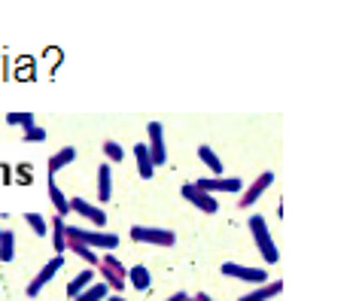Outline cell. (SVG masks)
Instances as JSON below:
<instances>
[{"instance_id": "83f0119b", "label": "cell", "mask_w": 359, "mask_h": 301, "mask_svg": "<svg viewBox=\"0 0 359 301\" xmlns=\"http://www.w3.org/2000/svg\"><path fill=\"white\" fill-rule=\"evenodd\" d=\"M186 298H189V295H186V292H174V295H168L165 301H186Z\"/></svg>"}, {"instance_id": "3957f363", "label": "cell", "mask_w": 359, "mask_h": 301, "mask_svg": "<svg viewBox=\"0 0 359 301\" xmlns=\"http://www.w3.org/2000/svg\"><path fill=\"white\" fill-rule=\"evenodd\" d=\"M97 274H101V283L107 289H113L116 295H119V292L128 286V268H125V265L116 259L113 253H104L101 255V262H97Z\"/></svg>"}, {"instance_id": "8992f818", "label": "cell", "mask_w": 359, "mask_h": 301, "mask_svg": "<svg viewBox=\"0 0 359 301\" xmlns=\"http://www.w3.org/2000/svg\"><path fill=\"white\" fill-rule=\"evenodd\" d=\"M222 274L231 280H244V283H256V286H262L271 277H268L265 268H250V265H238V262H226L222 265Z\"/></svg>"}, {"instance_id": "484cf974", "label": "cell", "mask_w": 359, "mask_h": 301, "mask_svg": "<svg viewBox=\"0 0 359 301\" xmlns=\"http://www.w3.org/2000/svg\"><path fill=\"white\" fill-rule=\"evenodd\" d=\"M22 137H25V144H43L49 134H46V128H43V125H31V128H25Z\"/></svg>"}, {"instance_id": "ffe728a7", "label": "cell", "mask_w": 359, "mask_h": 301, "mask_svg": "<svg viewBox=\"0 0 359 301\" xmlns=\"http://www.w3.org/2000/svg\"><path fill=\"white\" fill-rule=\"evenodd\" d=\"M67 253H74L79 255L86 265H92V268H97V262H101V255H97L92 246H86V244H76V241H67Z\"/></svg>"}, {"instance_id": "5b68a950", "label": "cell", "mask_w": 359, "mask_h": 301, "mask_svg": "<svg viewBox=\"0 0 359 301\" xmlns=\"http://www.w3.org/2000/svg\"><path fill=\"white\" fill-rule=\"evenodd\" d=\"M201 192H208L217 198V192H226V195H241L244 192V183L238 176H204V180H195Z\"/></svg>"}, {"instance_id": "2e32d148", "label": "cell", "mask_w": 359, "mask_h": 301, "mask_svg": "<svg viewBox=\"0 0 359 301\" xmlns=\"http://www.w3.org/2000/svg\"><path fill=\"white\" fill-rule=\"evenodd\" d=\"M134 158H137V171H140L143 180H152V176H156V164H152V158H149L147 144L134 146Z\"/></svg>"}, {"instance_id": "7402d4cb", "label": "cell", "mask_w": 359, "mask_h": 301, "mask_svg": "<svg viewBox=\"0 0 359 301\" xmlns=\"http://www.w3.org/2000/svg\"><path fill=\"white\" fill-rule=\"evenodd\" d=\"M198 158H201V162L210 167L213 176H219V174H222V162H219V155L213 153V149H210L208 144H201V146H198Z\"/></svg>"}, {"instance_id": "6da1fadb", "label": "cell", "mask_w": 359, "mask_h": 301, "mask_svg": "<svg viewBox=\"0 0 359 301\" xmlns=\"http://www.w3.org/2000/svg\"><path fill=\"white\" fill-rule=\"evenodd\" d=\"M247 228H250V234H253V244H256V250L262 253L265 265H274V262H280V253H277V244H274L271 232H268V223H265V216L253 214V216H250V223H247Z\"/></svg>"}, {"instance_id": "f1b7e54d", "label": "cell", "mask_w": 359, "mask_h": 301, "mask_svg": "<svg viewBox=\"0 0 359 301\" xmlns=\"http://www.w3.org/2000/svg\"><path fill=\"white\" fill-rule=\"evenodd\" d=\"M104 301H128V298H122V295H116V292H110V295H107Z\"/></svg>"}, {"instance_id": "ba28073f", "label": "cell", "mask_w": 359, "mask_h": 301, "mask_svg": "<svg viewBox=\"0 0 359 301\" xmlns=\"http://www.w3.org/2000/svg\"><path fill=\"white\" fill-rule=\"evenodd\" d=\"M147 137H149L147 149H149V158H152V164H156V167H161V164L168 162V146H165V128H161L158 122H149V125H147Z\"/></svg>"}, {"instance_id": "8fae6325", "label": "cell", "mask_w": 359, "mask_h": 301, "mask_svg": "<svg viewBox=\"0 0 359 301\" xmlns=\"http://www.w3.org/2000/svg\"><path fill=\"white\" fill-rule=\"evenodd\" d=\"M70 214H79L83 219H88L95 228H104L107 225V214L101 207H95L92 201H86V198H70Z\"/></svg>"}, {"instance_id": "e0dca14e", "label": "cell", "mask_w": 359, "mask_h": 301, "mask_svg": "<svg viewBox=\"0 0 359 301\" xmlns=\"http://www.w3.org/2000/svg\"><path fill=\"white\" fill-rule=\"evenodd\" d=\"M92 283H95V268H86V271H79L76 277L67 283V295H70V298H76L79 292H83V289H88V286H92Z\"/></svg>"}, {"instance_id": "7a4b0ae2", "label": "cell", "mask_w": 359, "mask_h": 301, "mask_svg": "<svg viewBox=\"0 0 359 301\" xmlns=\"http://www.w3.org/2000/svg\"><path fill=\"white\" fill-rule=\"evenodd\" d=\"M67 241H76V244H86L97 253H113L119 246V237L113 232H92V228H76V225H67Z\"/></svg>"}, {"instance_id": "5bb4252c", "label": "cell", "mask_w": 359, "mask_h": 301, "mask_svg": "<svg viewBox=\"0 0 359 301\" xmlns=\"http://www.w3.org/2000/svg\"><path fill=\"white\" fill-rule=\"evenodd\" d=\"M49 232H52V244H55V253H67V223L61 216L49 219Z\"/></svg>"}, {"instance_id": "52a82bcc", "label": "cell", "mask_w": 359, "mask_h": 301, "mask_svg": "<svg viewBox=\"0 0 359 301\" xmlns=\"http://www.w3.org/2000/svg\"><path fill=\"white\" fill-rule=\"evenodd\" d=\"M180 195H183V198L189 201V204L198 207L201 214H217V210H219V201L213 198V195L201 192L195 183H183V186H180Z\"/></svg>"}, {"instance_id": "9c48e42d", "label": "cell", "mask_w": 359, "mask_h": 301, "mask_svg": "<svg viewBox=\"0 0 359 301\" xmlns=\"http://www.w3.org/2000/svg\"><path fill=\"white\" fill-rule=\"evenodd\" d=\"M271 183H274V174H271V171H262V174H259L256 180H253V183L247 186L244 192L238 195V207H253L256 201L262 198V192H265V189H268V186H271Z\"/></svg>"}, {"instance_id": "d6986e66", "label": "cell", "mask_w": 359, "mask_h": 301, "mask_svg": "<svg viewBox=\"0 0 359 301\" xmlns=\"http://www.w3.org/2000/svg\"><path fill=\"white\" fill-rule=\"evenodd\" d=\"M128 283L137 292H147L149 286H152V277H149V268L147 265H134V268L128 271Z\"/></svg>"}, {"instance_id": "ac0fdd59", "label": "cell", "mask_w": 359, "mask_h": 301, "mask_svg": "<svg viewBox=\"0 0 359 301\" xmlns=\"http://www.w3.org/2000/svg\"><path fill=\"white\" fill-rule=\"evenodd\" d=\"M74 158H76V146H65V149H58V153L49 158V176H55V174L61 171V167H67L70 162H74Z\"/></svg>"}, {"instance_id": "f546056e", "label": "cell", "mask_w": 359, "mask_h": 301, "mask_svg": "<svg viewBox=\"0 0 359 301\" xmlns=\"http://www.w3.org/2000/svg\"><path fill=\"white\" fill-rule=\"evenodd\" d=\"M0 232H4V228H0Z\"/></svg>"}, {"instance_id": "4fadbf2b", "label": "cell", "mask_w": 359, "mask_h": 301, "mask_svg": "<svg viewBox=\"0 0 359 301\" xmlns=\"http://www.w3.org/2000/svg\"><path fill=\"white\" fill-rule=\"evenodd\" d=\"M110 198H113V171L110 164H101L97 167V201L107 204Z\"/></svg>"}, {"instance_id": "30bf717a", "label": "cell", "mask_w": 359, "mask_h": 301, "mask_svg": "<svg viewBox=\"0 0 359 301\" xmlns=\"http://www.w3.org/2000/svg\"><path fill=\"white\" fill-rule=\"evenodd\" d=\"M61 268H65V255H55V259H49L46 265H43V271H40L37 277H34V280L28 283V295H31V298H37L40 292H43V286H46V283H49L52 277H55V274H58Z\"/></svg>"}, {"instance_id": "d4e9b609", "label": "cell", "mask_w": 359, "mask_h": 301, "mask_svg": "<svg viewBox=\"0 0 359 301\" xmlns=\"http://www.w3.org/2000/svg\"><path fill=\"white\" fill-rule=\"evenodd\" d=\"M6 122H10V125H19V128L37 125V122H34V113H6Z\"/></svg>"}, {"instance_id": "7c38bea8", "label": "cell", "mask_w": 359, "mask_h": 301, "mask_svg": "<svg viewBox=\"0 0 359 301\" xmlns=\"http://www.w3.org/2000/svg\"><path fill=\"white\" fill-rule=\"evenodd\" d=\"M280 292H283V283H280V280H268V283H262V286H256L253 292L241 295L238 301H268V298L280 295Z\"/></svg>"}, {"instance_id": "4316f807", "label": "cell", "mask_w": 359, "mask_h": 301, "mask_svg": "<svg viewBox=\"0 0 359 301\" xmlns=\"http://www.w3.org/2000/svg\"><path fill=\"white\" fill-rule=\"evenodd\" d=\"M104 155L110 158V162H116V164H119L122 158H125V149H122L119 144H116V140H104Z\"/></svg>"}, {"instance_id": "44dd1931", "label": "cell", "mask_w": 359, "mask_h": 301, "mask_svg": "<svg viewBox=\"0 0 359 301\" xmlns=\"http://www.w3.org/2000/svg\"><path fill=\"white\" fill-rule=\"evenodd\" d=\"M107 295H110V289H107V286H104V283H101V280H95V283H92V286H88V289H83V292H79V295H76L74 301H104Z\"/></svg>"}, {"instance_id": "4dcf8cb0", "label": "cell", "mask_w": 359, "mask_h": 301, "mask_svg": "<svg viewBox=\"0 0 359 301\" xmlns=\"http://www.w3.org/2000/svg\"><path fill=\"white\" fill-rule=\"evenodd\" d=\"M210 301H213V298H210Z\"/></svg>"}, {"instance_id": "603a6c76", "label": "cell", "mask_w": 359, "mask_h": 301, "mask_svg": "<svg viewBox=\"0 0 359 301\" xmlns=\"http://www.w3.org/2000/svg\"><path fill=\"white\" fill-rule=\"evenodd\" d=\"M13 259H15V234L0 232V262H13Z\"/></svg>"}, {"instance_id": "9a60e30c", "label": "cell", "mask_w": 359, "mask_h": 301, "mask_svg": "<svg viewBox=\"0 0 359 301\" xmlns=\"http://www.w3.org/2000/svg\"><path fill=\"white\" fill-rule=\"evenodd\" d=\"M49 201H52V207H55V216L65 219L70 214V198L61 192V186L55 180H49Z\"/></svg>"}, {"instance_id": "cb8c5ba5", "label": "cell", "mask_w": 359, "mask_h": 301, "mask_svg": "<svg viewBox=\"0 0 359 301\" xmlns=\"http://www.w3.org/2000/svg\"><path fill=\"white\" fill-rule=\"evenodd\" d=\"M25 223L34 228V234H40V237L49 234V219L43 216V214H28V216H25Z\"/></svg>"}, {"instance_id": "277c9868", "label": "cell", "mask_w": 359, "mask_h": 301, "mask_svg": "<svg viewBox=\"0 0 359 301\" xmlns=\"http://www.w3.org/2000/svg\"><path fill=\"white\" fill-rule=\"evenodd\" d=\"M134 244H149V246H174L177 234L170 228H152V225H134L131 228Z\"/></svg>"}]
</instances>
